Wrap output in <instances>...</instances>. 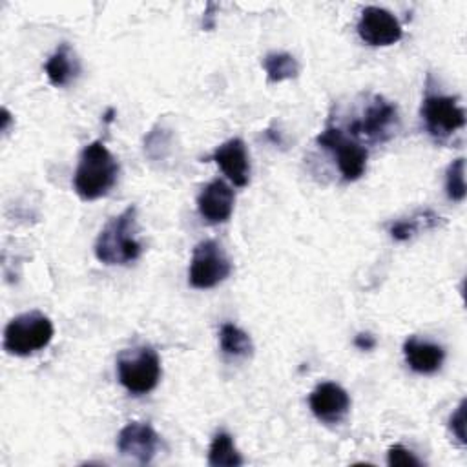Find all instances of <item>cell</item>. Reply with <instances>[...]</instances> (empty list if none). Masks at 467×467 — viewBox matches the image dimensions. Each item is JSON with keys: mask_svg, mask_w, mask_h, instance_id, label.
I'll list each match as a JSON object with an SVG mask.
<instances>
[{"mask_svg": "<svg viewBox=\"0 0 467 467\" xmlns=\"http://www.w3.org/2000/svg\"><path fill=\"white\" fill-rule=\"evenodd\" d=\"M359 38L374 47L392 46L403 36L400 20L387 9L378 5H368L361 11L358 22Z\"/></svg>", "mask_w": 467, "mask_h": 467, "instance_id": "9c48e42d", "label": "cell"}, {"mask_svg": "<svg viewBox=\"0 0 467 467\" xmlns=\"http://www.w3.org/2000/svg\"><path fill=\"white\" fill-rule=\"evenodd\" d=\"M208 463L212 467H239L244 463L243 456L235 449L234 438L221 431L213 436L210 449H208Z\"/></svg>", "mask_w": 467, "mask_h": 467, "instance_id": "e0dca14e", "label": "cell"}, {"mask_svg": "<svg viewBox=\"0 0 467 467\" xmlns=\"http://www.w3.org/2000/svg\"><path fill=\"white\" fill-rule=\"evenodd\" d=\"M263 67H265L268 82H274V84L296 78L299 73L297 60L294 58V55L285 53V51L266 53L263 58Z\"/></svg>", "mask_w": 467, "mask_h": 467, "instance_id": "ac0fdd59", "label": "cell"}, {"mask_svg": "<svg viewBox=\"0 0 467 467\" xmlns=\"http://www.w3.org/2000/svg\"><path fill=\"white\" fill-rule=\"evenodd\" d=\"M421 120L429 135L436 140H445L454 131L465 126V111L454 97L427 95L420 108Z\"/></svg>", "mask_w": 467, "mask_h": 467, "instance_id": "ba28073f", "label": "cell"}, {"mask_svg": "<svg viewBox=\"0 0 467 467\" xmlns=\"http://www.w3.org/2000/svg\"><path fill=\"white\" fill-rule=\"evenodd\" d=\"M142 254L137 239V206L130 204L124 212L111 217L95 241V257L104 265H130Z\"/></svg>", "mask_w": 467, "mask_h": 467, "instance_id": "7a4b0ae2", "label": "cell"}, {"mask_svg": "<svg viewBox=\"0 0 467 467\" xmlns=\"http://www.w3.org/2000/svg\"><path fill=\"white\" fill-rule=\"evenodd\" d=\"M403 356L410 370L418 374H434L445 359V350L438 343L410 336L403 343Z\"/></svg>", "mask_w": 467, "mask_h": 467, "instance_id": "5bb4252c", "label": "cell"}, {"mask_svg": "<svg viewBox=\"0 0 467 467\" xmlns=\"http://www.w3.org/2000/svg\"><path fill=\"white\" fill-rule=\"evenodd\" d=\"M223 173L239 188L246 186L250 181V159L243 139L234 137L217 146L210 157Z\"/></svg>", "mask_w": 467, "mask_h": 467, "instance_id": "4fadbf2b", "label": "cell"}, {"mask_svg": "<svg viewBox=\"0 0 467 467\" xmlns=\"http://www.w3.org/2000/svg\"><path fill=\"white\" fill-rule=\"evenodd\" d=\"M438 215L434 213V212H431V210H427L425 212V215H423V221L420 219V217H412V219H403V221H398V223H394L392 226H390V235H392V239H396V241H407V239H410L420 228H421V223H425L427 226H436L438 224Z\"/></svg>", "mask_w": 467, "mask_h": 467, "instance_id": "ffe728a7", "label": "cell"}, {"mask_svg": "<svg viewBox=\"0 0 467 467\" xmlns=\"http://www.w3.org/2000/svg\"><path fill=\"white\" fill-rule=\"evenodd\" d=\"M119 162L102 140L86 144L80 151L73 175V188L84 201L104 197L117 182Z\"/></svg>", "mask_w": 467, "mask_h": 467, "instance_id": "6da1fadb", "label": "cell"}, {"mask_svg": "<svg viewBox=\"0 0 467 467\" xmlns=\"http://www.w3.org/2000/svg\"><path fill=\"white\" fill-rule=\"evenodd\" d=\"M219 347H221V352L230 358H248L254 352L252 337L234 323L221 325Z\"/></svg>", "mask_w": 467, "mask_h": 467, "instance_id": "2e32d148", "label": "cell"}, {"mask_svg": "<svg viewBox=\"0 0 467 467\" xmlns=\"http://www.w3.org/2000/svg\"><path fill=\"white\" fill-rule=\"evenodd\" d=\"M55 328L42 312H24L15 316L4 330V348L13 356H31L46 348L53 339Z\"/></svg>", "mask_w": 467, "mask_h": 467, "instance_id": "3957f363", "label": "cell"}, {"mask_svg": "<svg viewBox=\"0 0 467 467\" xmlns=\"http://www.w3.org/2000/svg\"><path fill=\"white\" fill-rule=\"evenodd\" d=\"M316 142L321 148L332 151V155L337 159V168L345 181L348 182L358 181L365 173L367 157H368L367 150L359 142L348 139L339 128L328 124L316 137Z\"/></svg>", "mask_w": 467, "mask_h": 467, "instance_id": "52a82bcc", "label": "cell"}, {"mask_svg": "<svg viewBox=\"0 0 467 467\" xmlns=\"http://www.w3.org/2000/svg\"><path fill=\"white\" fill-rule=\"evenodd\" d=\"M308 405L312 414L319 421L339 423L350 409V398L341 385L334 381H325V383H319L310 392Z\"/></svg>", "mask_w": 467, "mask_h": 467, "instance_id": "8fae6325", "label": "cell"}, {"mask_svg": "<svg viewBox=\"0 0 467 467\" xmlns=\"http://www.w3.org/2000/svg\"><path fill=\"white\" fill-rule=\"evenodd\" d=\"M445 193L451 201L460 202L465 199V159H454L445 171Z\"/></svg>", "mask_w": 467, "mask_h": 467, "instance_id": "d6986e66", "label": "cell"}, {"mask_svg": "<svg viewBox=\"0 0 467 467\" xmlns=\"http://www.w3.org/2000/svg\"><path fill=\"white\" fill-rule=\"evenodd\" d=\"M449 429L452 436L460 441V445H465V400L460 401L456 410L449 418Z\"/></svg>", "mask_w": 467, "mask_h": 467, "instance_id": "7402d4cb", "label": "cell"}, {"mask_svg": "<svg viewBox=\"0 0 467 467\" xmlns=\"http://www.w3.org/2000/svg\"><path fill=\"white\" fill-rule=\"evenodd\" d=\"M161 447V436L150 423L130 421L117 436V449L122 456L146 465L153 460Z\"/></svg>", "mask_w": 467, "mask_h": 467, "instance_id": "30bf717a", "label": "cell"}, {"mask_svg": "<svg viewBox=\"0 0 467 467\" xmlns=\"http://www.w3.org/2000/svg\"><path fill=\"white\" fill-rule=\"evenodd\" d=\"M400 126L398 108L381 95H374L370 104L365 108L363 115L356 119L348 130L350 135L365 139L368 142H385L389 140Z\"/></svg>", "mask_w": 467, "mask_h": 467, "instance_id": "8992f818", "label": "cell"}, {"mask_svg": "<svg viewBox=\"0 0 467 467\" xmlns=\"http://www.w3.org/2000/svg\"><path fill=\"white\" fill-rule=\"evenodd\" d=\"M387 463L390 467H420L421 460L414 456V452H410L409 449H405L403 445L396 443L389 449L387 452Z\"/></svg>", "mask_w": 467, "mask_h": 467, "instance_id": "44dd1931", "label": "cell"}, {"mask_svg": "<svg viewBox=\"0 0 467 467\" xmlns=\"http://www.w3.org/2000/svg\"><path fill=\"white\" fill-rule=\"evenodd\" d=\"M230 274L232 263L217 241L206 239L195 244L188 270V281L193 288H213Z\"/></svg>", "mask_w": 467, "mask_h": 467, "instance_id": "5b68a950", "label": "cell"}, {"mask_svg": "<svg viewBox=\"0 0 467 467\" xmlns=\"http://www.w3.org/2000/svg\"><path fill=\"white\" fill-rule=\"evenodd\" d=\"M44 69L49 82L57 88H62L77 78V75L80 73V64L71 46L67 42H62L47 58Z\"/></svg>", "mask_w": 467, "mask_h": 467, "instance_id": "9a60e30c", "label": "cell"}, {"mask_svg": "<svg viewBox=\"0 0 467 467\" xmlns=\"http://www.w3.org/2000/svg\"><path fill=\"white\" fill-rule=\"evenodd\" d=\"M354 345L359 348V350H372L376 347V337L368 332H361L354 337Z\"/></svg>", "mask_w": 467, "mask_h": 467, "instance_id": "603a6c76", "label": "cell"}, {"mask_svg": "<svg viewBox=\"0 0 467 467\" xmlns=\"http://www.w3.org/2000/svg\"><path fill=\"white\" fill-rule=\"evenodd\" d=\"M117 374L120 385L135 394L151 392L161 379V358L151 347H137L117 358Z\"/></svg>", "mask_w": 467, "mask_h": 467, "instance_id": "277c9868", "label": "cell"}, {"mask_svg": "<svg viewBox=\"0 0 467 467\" xmlns=\"http://www.w3.org/2000/svg\"><path fill=\"white\" fill-rule=\"evenodd\" d=\"M234 190L223 179H213L201 190L197 197V210L206 223L219 224L230 219L234 212Z\"/></svg>", "mask_w": 467, "mask_h": 467, "instance_id": "7c38bea8", "label": "cell"}]
</instances>
